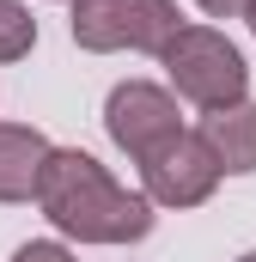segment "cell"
I'll return each instance as SVG.
<instances>
[{"instance_id": "obj_1", "label": "cell", "mask_w": 256, "mask_h": 262, "mask_svg": "<svg viewBox=\"0 0 256 262\" xmlns=\"http://www.w3.org/2000/svg\"><path fill=\"white\" fill-rule=\"evenodd\" d=\"M31 201L61 232V244H140L153 232V220H159L140 189H122L79 146H49Z\"/></svg>"}, {"instance_id": "obj_2", "label": "cell", "mask_w": 256, "mask_h": 262, "mask_svg": "<svg viewBox=\"0 0 256 262\" xmlns=\"http://www.w3.org/2000/svg\"><path fill=\"white\" fill-rule=\"evenodd\" d=\"M159 67H165V79H171V98L195 104L201 116L250 98V61H244V49H238L220 25H189V18H183L177 37L159 49Z\"/></svg>"}, {"instance_id": "obj_3", "label": "cell", "mask_w": 256, "mask_h": 262, "mask_svg": "<svg viewBox=\"0 0 256 262\" xmlns=\"http://www.w3.org/2000/svg\"><path fill=\"white\" fill-rule=\"evenodd\" d=\"M67 31L86 55H116V49H134V55H159L183 12L177 0H67Z\"/></svg>"}, {"instance_id": "obj_4", "label": "cell", "mask_w": 256, "mask_h": 262, "mask_svg": "<svg viewBox=\"0 0 256 262\" xmlns=\"http://www.w3.org/2000/svg\"><path fill=\"white\" fill-rule=\"evenodd\" d=\"M134 165H140V195L153 207H171V213H189L201 201H214V189H220V165L195 128H177L153 152H140Z\"/></svg>"}, {"instance_id": "obj_5", "label": "cell", "mask_w": 256, "mask_h": 262, "mask_svg": "<svg viewBox=\"0 0 256 262\" xmlns=\"http://www.w3.org/2000/svg\"><path fill=\"white\" fill-rule=\"evenodd\" d=\"M177 128H183V110H177L171 85H153V79H122V85H110V98H104V134L122 146L128 159L153 152L159 140H171Z\"/></svg>"}, {"instance_id": "obj_6", "label": "cell", "mask_w": 256, "mask_h": 262, "mask_svg": "<svg viewBox=\"0 0 256 262\" xmlns=\"http://www.w3.org/2000/svg\"><path fill=\"white\" fill-rule=\"evenodd\" d=\"M201 146L214 152L220 177H250L256 171V104H226V110H207L201 116Z\"/></svg>"}, {"instance_id": "obj_7", "label": "cell", "mask_w": 256, "mask_h": 262, "mask_svg": "<svg viewBox=\"0 0 256 262\" xmlns=\"http://www.w3.org/2000/svg\"><path fill=\"white\" fill-rule=\"evenodd\" d=\"M43 159H49V134L43 128H31V122H0V207H18V201L37 195Z\"/></svg>"}, {"instance_id": "obj_8", "label": "cell", "mask_w": 256, "mask_h": 262, "mask_svg": "<svg viewBox=\"0 0 256 262\" xmlns=\"http://www.w3.org/2000/svg\"><path fill=\"white\" fill-rule=\"evenodd\" d=\"M37 49V18L25 0H0V67L6 61H25Z\"/></svg>"}, {"instance_id": "obj_9", "label": "cell", "mask_w": 256, "mask_h": 262, "mask_svg": "<svg viewBox=\"0 0 256 262\" xmlns=\"http://www.w3.org/2000/svg\"><path fill=\"white\" fill-rule=\"evenodd\" d=\"M12 262H79V256L67 250L61 238H31V244H18V250H12Z\"/></svg>"}, {"instance_id": "obj_10", "label": "cell", "mask_w": 256, "mask_h": 262, "mask_svg": "<svg viewBox=\"0 0 256 262\" xmlns=\"http://www.w3.org/2000/svg\"><path fill=\"white\" fill-rule=\"evenodd\" d=\"M195 6H201L207 18H244V6H250V0H195Z\"/></svg>"}, {"instance_id": "obj_11", "label": "cell", "mask_w": 256, "mask_h": 262, "mask_svg": "<svg viewBox=\"0 0 256 262\" xmlns=\"http://www.w3.org/2000/svg\"><path fill=\"white\" fill-rule=\"evenodd\" d=\"M244 25H250V37H256V0H250V6H244Z\"/></svg>"}, {"instance_id": "obj_12", "label": "cell", "mask_w": 256, "mask_h": 262, "mask_svg": "<svg viewBox=\"0 0 256 262\" xmlns=\"http://www.w3.org/2000/svg\"><path fill=\"white\" fill-rule=\"evenodd\" d=\"M238 262H256V250H244V256H238Z\"/></svg>"}]
</instances>
